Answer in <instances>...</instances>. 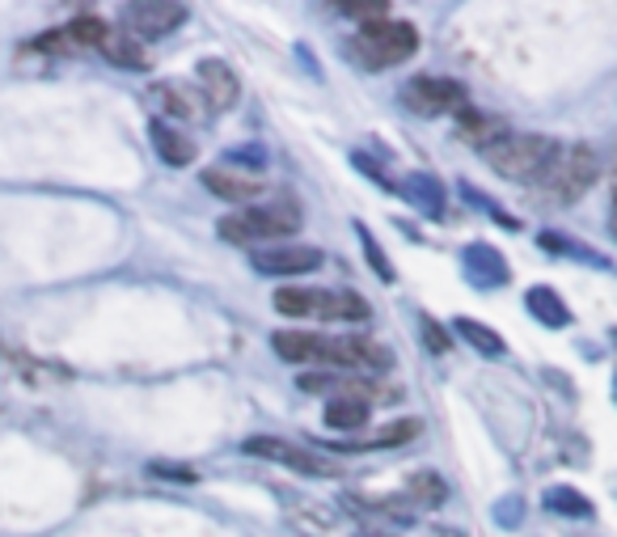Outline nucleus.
Listing matches in <instances>:
<instances>
[{
    "label": "nucleus",
    "mask_w": 617,
    "mask_h": 537,
    "mask_svg": "<svg viewBox=\"0 0 617 537\" xmlns=\"http://www.w3.org/2000/svg\"><path fill=\"white\" fill-rule=\"evenodd\" d=\"M423 339H428L431 351H444V348H449V335H440V326L431 322V318H423Z\"/></svg>",
    "instance_id": "c85d7f7f"
},
{
    "label": "nucleus",
    "mask_w": 617,
    "mask_h": 537,
    "mask_svg": "<svg viewBox=\"0 0 617 537\" xmlns=\"http://www.w3.org/2000/svg\"><path fill=\"white\" fill-rule=\"evenodd\" d=\"M203 187L212 190L216 199L245 204V208H254V199L263 195V187H258L254 178H242V174H233V169H203Z\"/></svg>",
    "instance_id": "f3484780"
},
{
    "label": "nucleus",
    "mask_w": 617,
    "mask_h": 537,
    "mask_svg": "<svg viewBox=\"0 0 617 537\" xmlns=\"http://www.w3.org/2000/svg\"><path fill=\"white\" fill-rule=\"evenodd\" d=\"M216 229H220L224 242H238V245L275 242V238H288V233L300 229V208H296V199L254 204V208H242V212L224 216Z\"/></svg>",
    "instance_id": "f03ea898"
},
{
    "label": "nucleus",
    "mask_w": 617,
    "mask_h": 537,
    "mask_svg": "<svg viewBox=\"0 0 617 537\" xmlns=\"http://www.w3.org/2000/svg\"><path fill=\"white\" fill-rule=\"evenodd\" d=\"M271 348L279 351L288 364H309V360H326V335H313V330H279L271 339Z\"/></svg>",
    "instance_id": "dca6fc26"
},
{
    "label": "nucleus",
    "mask_w": 617,
    "mask_h": 537,
    "mask_svg": "<svg viewBox=\"0 0 617 537\" xmlns=\"http://www.w3.org/2000/svg\"><path fill=\"white\" fill-rule=\"evenodd\" d=\"M93 52L107 55L114 68H132V73L148 68V55H144V47H140V39L128 34L123 26H110V22H107V30H102V39H98Z\"/></svg>",
    "instance_id": "4468645a"
},
{
    "label": "nucleus",
    "mask_w": 617,
    "mask_h": 537,
    "mask_svg": "<svg viewBox=\"0 0 617 537\" xmlns=\"http://www.w3.org/2000/svg\"><path fill=\"white\" fill-rule=\"evenodd\" d=\"M406 495H410V504L415 508H440L444 500H449V486H444V479H436V474H410L406 479Z\"/></svg>",
    "instance_id": "4be33fe9"
},
{
    "label": "nucleus",
    "mask_w": 617,
    "mask_h": 537,
    "mask_svg": "<svg viewBox=\"0 0 617 537\" xmlns=\"http://www.w3.org/2000/svg\"><path fill=\"white\" fill-rule=\"evenodd\" d=\"M406 199L410 204H423L431 216L444 212V199H440V187L431 183V178H406Z\"/></svg>",
    "instance_id": "393cba45"
},
{
    "label": "nucleus",
    "mask_w": 617,
    "mask_h": 537,
    "mask_svg": "<svg viewBox=\"0 0 617 537\" xmlns=\"http://www.w3.org/2000/svg\"><path fill=\"white\" fill-rule=\"evenodd\" d=\"M609 229H614V238H617V187H614V216H609Z\"/></svg>",
    "instance_id": "c756f323"
},
{
    "label": "nucleus",
    "mask_w": 617,
    "mask_h": 537,
    "mask_svg": "<svg viewBox=\"0 0 617 537\" xmlns=\"http://www.w3.org/2000/svg\"><path fill=\"white\" fill-rule=\"evenodd\" d=\"M456 335L465 339V343H474V348L483 351V355H504V339L491 330V326L474 322V318H456Z\"/></svg>",
    "instance_id": "5701e85b"
},
{
    "label": "nucleus",
    "mask_w": 617,
    "mask_h": 537,
    "mask_svg": "<svg viewBox=\"0 0 617 537\" xmlns=\"http://www.w3.org/2000/svg\"><path fill=\"white\" fill-rule=\"evenodd\" d=\"M305 394H334V398H355V403H368L373 406L376 398H385V403H394L389 398V390H381L376 381H360V376H330V373H305L300 381H296Z\"/></svg>",
    "instance_id": "9d476101"
},
{
    "label": "nucleus",
    "mask_w": 617,
    "mask_h": 537,
    "mask_svg": "<svg viewBox=\"0 0 617 537\" xmlns=\"http://www.w3.org/2000/svg\"><path fill=\"white\" fill-rule=\"evenodd\" d=\"M456 135L461 140H470L474 149H491L499 135H508L504 128V119H495V114H483V110H461V119H456Z\"/></svg>",
    "instance_id": "6ab92c4d"
},
{
    "label": "nucleus",
    "mask_w": 617,
    "mask_h": 537,
    "mask_svg": "<svg viewBox=\"0 0 617 537\" xmlns=\"http://www.w3.org/2000/svg\"><path fill=\"white\" fill-rule=\"evenodd\" d=\"M368 415H373V406L355 403V398H330L326 403V424L339 431H360L368 424Z\"/></svg>",
    "instance_id": "412c9836"
},
{
    "label": "nucleus",
    "mask_w": 617,
    "mask_h": 537,
    "mask_svg": "<svg viewBox=\"0 0 617 537\" xmlns=\"http://www.w3.org/2000/svg\"><path fill=\"white\" fill-rule=\"evenodd\" d=\"M195 77H199V94L208 98V107H212V110L238 107L242 81H238V73H233V68H229L224 59H199Z\"/></svg>",
    "instance_id": "f8f14e48"
},
{
    "label": "nucleus",
    "mask_w": 617,
    "mask_h": 537,
    "mask_svg": "<svg viewBox=\"0 0 617 537\" xmlns=\"http://www.w3.org/2000/svg\"><path fill=\"white\" fill-rule=\"evenodd\" d=\"M592 183H596V153L588 144H571V149H559L550 169L537 178V190L554 204H575Z\"/></svg>",
    "instance_id": "20e7f679"
},
{
    "label": "nucleus",
    "mask_w": 617,
    "mask_h": 537,
    "mask_svg": "<svg viewBox=\"0 0 617 537\" xmlns=\"http://www.w3.org/2000/svg\"><path fill=\"white\" fill-rule=\"evenodd\" d=\"M187 22V4H174V0H140L123 9V30L135 39H165Z\"/></svg>",
    "instance_id": "0eeeda50"
},
{
    "label": "nucleus",
    "mask_w": 617,
    "mask_h": 537,
    "mask_svg": "<svg viewBox=\"0 0 617 537\" xmlns=\"http://www.w3.org/2000/svg\"><path fill=\"white\" fill-rule=\"evenodd\" d=\"M355 52L368 68H394L419 52V30L410 22H376V26L360 30Z\"/></svg>",
    "instance_id": "39448f33"
},
{
    "label": "nucleus",
    "mask_w": 617,
    "mask_h": 537,
    "mask_svg": "<svg viewBox=\"0 0 617 537\" xmlns=\"http://www.w3.org/2000/svg\"><path fill=\"white\" fill-rule=\"evenodd\" d=\"M153 98L169 119H183V123H208V114H212L208 98L187 81H162L153 89Z\"/></svg>",
    "instance_id": "9b49d317"
},
{
    "label": "nucleus",
    "mask_w": 617,
    "mask_h": 537,
    "mask_svg": "<svg viewBox=\"0 0 617 537\" xmlns=\"http://www.w3.org/2000/svg\"><path fill=\"white\" fill-rule=\"evenodd\" d=\"M546 508L563 512V516H592V500L580 495L575 486H550L546 491Z\"/></svg>",
    "instance_id": "b1692460"
},
{
    "label": "nucleus",
    "mask_w": 617,
    "mask_h": 537,
    "mask_svg": "<svg viewBox=\"0 0 617 537\" xmlns=\"http://www.w3.org/2000/svg\"><path fill=\"white\" fill-rule=\"evenodd\" d=\"M525 305H529V314H533L541 326H566L571 322V309H566L563 296L554 293V288H529Z\"/></svg>",
    "instance_id": "aec40b11"
},
{
    "label": "nucleus",
    "mask_w": 617,
    "mask_h": 537,
    "mask_svg": "<svg viewBox=\"0 0 617 537\" xmlns=\"http://www.w3.org/2000/svg\"><path fill=\"white\" fill-rule=\"evenodd\" d=\"M254 267L263 275H305V271L322 267V254L313 245H288V250H258Z\"/></svg>",
    "instance_id": "ddd939ff"
},
{
    "label": "nucleus",
    "mask_w": 617,
    "mask_h": 537,
    "mask_svg": "<svg viewBox=\"0 0 617 537\" xmlns=\"http://www.w3.org/2000/svg\"><path fill=\"white\" fill-rule=\"evenodd\" d=\"M242 449L254 457H267V461H279V465H293V470L309 474V479H334V474H339V465H330L326 457L309 453V449H300V445H288V440H279V436H250Z\"/></svg>",
    "instance_id": "6e6552de"
},
{
    "label": "nucleus",
    "mask_w": 617,
    "mask_h": 537,
    "mask_svg": "<svg viewBox=\"0 0 617 537\" xmlns=\"http://www.w3.org/2000/svg\"><path fill=\"white\" fill-rule=\"evenodd\" d=\"M275 309L284 318H322V322H364L368 305L355 293H330V288H279Z\"/></svg>",
    "instance_id": "7ed1b4c3"
},
{
    "label": "nucleus",
    "mask_w": 617,
    "mask_h": 537,
    "mask_svg": "<svg viewBox=\"0 0 617 537\" xmlns=\"http://www.w3.org/2000/svg\"><path fill=\"white\" fill-rule=\"evenodd\" d=\"M355 229H360V242H364V250H368V263H373V271L381 275V280H385V284H389V280H394V267H389V259L381 254V245H376V238L368 233V229H364V224H355Z\"/></svg>",
    "instance_id": "bb28decb"
},
{
    "label": "nucleus",
    "mask_w": 617,
    "mask_h": 537,
    "mask_svg": "<svg viewBox=\"0 0 617 537\" xmlns=\"http://www.w3.org/2000/svg\"><path fill=\"white\" fill-rule=\"evenodd\" d=\"M330 369L339 373H389L394 369V351L376 339H364V335H339L330 339L326 335V360Z\"/></svg>",
    "instance_id": "423d86ee"
},
{
    "label": "nucleus",
    "mask_w": 617,
    "mask_h": 537,
    "mask_svg": "<svg viewBox=\"0 0 617 537\" xmlns=\"http://www.w3.org/2000/svg\"><path fill=\"white\" fill-rule=\"evenodd\" d=\"M465 275L478 284V288H499V284H508V263H504V254L495 250V245H470L465 250Z\"/></svg>",
    "instance_id": "2eb2a0df"
},
{
    "label": "nucleus",
    "mask_w": 617,
    "mask_h": 537,
    "mask_svg": "<svg viewBox=\"0 0 617 537\" xmlns=\"http://www.w3.org/2000/svg\"><path fill=\"white\" fill-rule=\"evenodd\" d=\"M148 135H153V149H157V157H162L165 165H190L195 162V140L190 135H183L178 128H169L165 119H153L148 123Z\"/></svg>",
    "instance_id": "a211bd4d"
},
{
    "label": "nucleus",
    "mask_w": 617,
    "mask_h": 537,
    "mask_svg": "<svg viewBox=\"0 0 617 537\" xmlns=\"http://www.w3.org/2000/svg\"><path fill=\"white\" fill-rule=\"evenodd\" d=\"M343 13H348V18H360L364 26L389 22V4H385V0H351V4H343Z\"/></svg>",
    "instance_id": "a878e982"
},
{
    "label": "nucleus",
    "mask_w": 617,
    "mask_h": 537,
    "mask_svg": "<svg viewBox=\"0 0 617 537\" xmlns=\"http://www.w3.org/2000/svg\"><path fill=\"white\" fill-rule=\"evenodd\" d=\"M403 98L419 114H444V110L465 107V89L449 77H415V81H406Z\"/></svg>",
    "instance_id": "1a4fd4ad"
},
{
    "label": "nucleus",
    "mask_w": 617,
    "mask_h": 537,
    "mask_svg": "<svg viewBox=\"0 0 617 537\" xmlns=\"http://www.w3.org/2000/svg\"><path fill=\"white\" fill-rule=\"evenodd\" d=\"M34 47H38V52H55V55L81 52V47L73 43V34H68V26H64V30H55V34H43V39H38Z\"/></svg>",
    "instance_id": "cd10ccee"
},
{
    "label": "nucleus",
    "mask_w": 617,
    "mask_h": 537,
    "mask_svg": "<svg viewBox=\"0 0 617 537\" xmlns=\"http://www.w3.org/2000/svg\"><path fill=\"white\" fill-rule=\"evenodd\" d=\"M559 149H563L559 140H550V135H541V132H508V135H499L483 157L499 178L537 183V178L550 169V162L559 157Z\"/></svg>",
    "instance_id": "f257e3e1"
}]
</instances>
